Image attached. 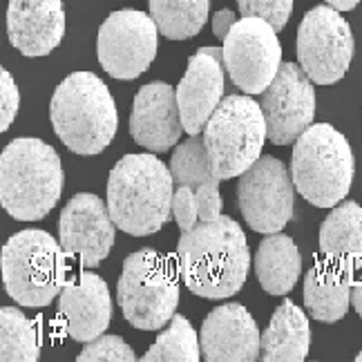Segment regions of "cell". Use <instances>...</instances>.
Here are the masks:
<instances>
[{
  "mask_svg": "<svg viewBox=\"0 0 362 362\" xmlns=\"http://www.w3.org/2000/svg\"><path fill=\"white\" fill-rule=\"evenodd\" d=\"M235 23H238V18H235V13L230 9H219L213 16V34L217 38H226Z\"/></svg>",
  "mask_w": 362,
  "mask_h": 362,
  "instance_id": "obj_33",
  "label": "cell"
},
{
  "mask_svg": "<svg viewBox=\"0 0 362 362\" xmlns=\"http://www.w3.org/2000/svg\"><path fill=\"white\" fill-rule=\"evenodd\" d=\"M253 267L259 286L269 296H286L300 280L302 253L288 235L273 233L259 244Z\"/></svg>",
  "mask_w": 362,
  "mask_h": 362,
  "instance_id": "obj_22",
  "label": "cell"
},
{
  "mask_svg": "<svg viewBox=\"0 0 362 362\" xmlns=\"http://www.w3.org/2000/svg\"><path fill=\"white\" fill-rule=\"evenodd\" d=\"M63 165L49 144L21 136L0 155V202L18 221H38L59 204Z\"/></svg>",
  "mask_w": 362,
  "mask_h": 362,
  "instance_id": "obj_4",
  "label": "cell"
},
{
  "mask_svg": "<svg viewBox=\"0 0 362 362\" xmlns=\"http://www.w3.org/2000/svg\"><path fill=\"white\" fill-rule=\"evenodd\" d=\"M202 356L208 362H255L262 356V333L242 304L213 309L199 331Z\"/></svg>",
  "mask_w": 362,
  "mask_h": 362,
  "instance_id": "obj_16",
  "label": "cell"
},
{
  "mask_svg": "<svg viewBox=\"0 0 362 362\" xmlns=\"http://www.w3.org/2000/svg\"><path fill=\"white\" fill-rule=\"evenodd\" d=\"M59 317L63 331L76 342L103 336L112 317V298L103 277L83 271L69 280L59 296Z\"/></svg>",
  "mask_w": 362,
  "mask_h": 362,
  "instance_id": "obj_17",
  "label": "cell"
},
{
  "mask_svg": "<svg viewBox=\"0 0 362 362\" xmlns=\"http://www.w3.org/2000/svg\"><path fill=\"white\" fill-rule=\"evenodd\" d=\"M159 34L155 18L144 11H112L99 27L96 57L112 78L134 81L155 61Z\"/></svg>",
  "mask_w": 362,
  "mask_h": 362,
  "instance_id": "obj_10",
  "label": "cell"
},
{
  "mask_svg": "<svg viewBox=\"0 0 362 362\" xmlns=\"http://www.w3.org/2000/svg\"><path fill=\"white\" fill-rule=\"evenodd\" d=\"M67 253L49 233L27 228L3 246V282L13 302L30 309L49 306L69 282Z\"/></svg>",
  "mask_w": 362,
  "mask_h": 362,
  "instance_id": "obj_5",
  "label": "cell"
},
{
  "mask_svg": "<svg viewBox=\"0 0 362 362\" xmlns=\"http://www.w3.org/2000/svg\"><path fill=\"white\" fill-rule=\"evenodd\" d=\"M21 92L7 69H0V130H9L11 121L18 115Z\"/></svg>",
  "mask_w": 362,
  "mask_h": 362,
  "instance_id": "obj_31",
  "label": "cell"
},
{
  "mask_svg": "<svg viewBox=\"0 0 362 362\" xmlns=\"http://www.w3.org/2000/svg\"><path fill=\"white\" fill-rule=\"evenodd\" d=\"M354 34L340 11L331 5H317L306 11L300 23L296 52L302 69L315 86L338 83L354 61Z\"/></svg>",
  "mask_w": 362,
  "mask_h": 362,
  "instance_id": "obj_9",
  "label": "cell"
},
{
  "mask_svg": "<svg viewBox=\"0 0 362 362\" xmlns=\"http://www.w3.org/2000/svg\"><path fill=\"white\" fill-rule=\"evenodd\" d=\"M7 34L23 57H47L65 36L63 0H9Z\"/></svg>",
  "mask_w": 362,
  "mask_h": 362,
  "instance_id": "obj_19",
  "label": "cell"
},
{
  "mask_svg": "<svg viewBox=\"0 0 362 362\" xmlns=\"http://www.w3.org/2000/svg\"><path fill=\"white\" fill-rule=\"evenodd\" d=\"M224 67L244 94H262L282 67L277 30L257 16H242L224 38Z\"/></svg>",
  "mask_w": 362,
  "mask_h": 362,
  "instance_id": "obj_11",
  "label": "cell"
},
{
  "mask_svg": "<svg viewBox=\"0 0 362 362\" xmlns=\"http://www.w3.org/2000/svg\"><path fill=\"white\" fill-rule=\"evenodd\" d=\"M250 262L246 235L228 215L199 219L181 233L177 244L181 280L190 293L204 300L233 298L246 282Z\"/></svg>",
  "mask_w": 362,
  "mask_h": 362,
  "instance_id": "obj_1",
  "label": "cell"
},
{
  "mask_svg": "<svg viewBox=\"0 0 362 362\" xmlns=\"http://www.w3.org/2000/svg\"><path fill=\"white\" fill-rule=\"evenodd\" d=\"M194 192H197L199 219L204 221L217 219L221 215V208H224V202H221V194H219V184H204Z\"/></svg>",
  "mask_w": 362,
  "mask_h": 362,
  "instance_id": "obj_32",
  "label": "cell"
},
{
  "mask_svg": "<svg viewBox=\"0 0 362 362\" xmlns=\"http://www.w3.org/2000/svg\"><path fill=\"white\" fill-rule=\"evenodd\" d=\"M351 304H354L356 313L362 317V280H358V282L354 284V291H351Z\"/></svg>",
  "mask_w": 362,
  "mask_h": 362,
  "instance_id": "obj_34",
  "label": "cell"
},
{
  "mask_svg": "<svg viewBox=\"0 0 362 362\" xmlns=\"http://www.w3.org/2000/svg\"><path fill=\"white\" fill-rule=\"evenodd\" d=\"M173 215L177 226L184 230H190L199 221V206H197V192L190 186H179L173 197Z\"/></svg>",
  "mask_w": 362,
  "mask_h": 362,
  "instance_id": "obj_30",
  "label": "cell"
},
{
  "mask_svg": "<svg viewBox=\"0 0 362 362\" xmlns=\"http://www.w3.org/2000/svg\"><path fill=\"white\" fill-rule=\"evenodd\" d=\"M320 253L342 264L362 262V206L340 202L320 226Z\"/></svg>",
  "mask_w": 362,
  "mask_h": 362,
  "instance_id": "obj_23",
  "label": "cell"
},
{
  "mask_svg": "<svg viewBox=\"0 0 362 362\" xmlns=\"http://www.w3.org/2000/svg\"><path fill=\"white\" fill-rule=\"evenodd\" d=\"M224 99V49L206 45L192 54L177 86L181 123L188 134L204 132L208 119Z\"/></svg>",
  "mask_w": 362,
  "mask_h": 362,
  "instance_id": "obj_15",
  "label": "cell"
},
{
  "mask_svg": "<svg viewBox=\"0 0 362 362\" xmlns=\"http://www.w3.org/2000/svg\"><path fill=\"white\" fill-rule=\"evenodd\" d=\"M78 362H134L136 356L132 346L121 336H99L86 344L76 358Z\"/></svg>",
  "mask_w": 362,
  "mask_h": 362,
  "instance_id": "obj_28",
  "label": "cell"
},
{
  "mask_svg": "<svg viewBox=\"0 0 362 362\" xmlns=\"http://www.w3.org/2000/svg\"><path fill=\"white\" fill-rule=\"evenodd\" d=\"M49 119L65 148L81 157L101 155L119 128L112 94L92 72H74L59 83L49 103Z\"/></svg>",
  "mask_w": 362,
  "mask_h": 362,
  "instance_id": "obj_3",
  "label": "cell"
},
{
  "mask_svg": "<svg viewBox=\"0 0 362 362\" xmlns=\"http://www.w3.org/2000/svg\"><path fill=\"white\" fill-rule=\"evenodd\" d=\"M267 139V119L250 94H230L221 99L204 128V144L219 179L244 175L262 157Z\"/></svg>",
  "mask_w": 362,
  "mask_h": 362,
  "instance_id": "obj_8",
  "label": "cell"
},
{
  "mask_svg": "<svg viewBox=\"0 0 362 362\" xmlns=\"http://www.w3.org/2000/svg\"><path fill=\"white\" fill-rule=\"evenodd\" d=\"M356 360H358V362H362V351H360V354L356 356Z\"/></svg>",
  "mask_w": 362,
  "mask_h": 362,
  "instance_id": "obj_36",
  "label": "cell"
},
{
  "mask_svg": "<svg viewBox=\"0 0 362 362\" xmlns=\"http://www.w3.org/2000/svg\"><path fill=\"white\" fill-rule=\"evenodd\" d=\"M293 177L280 159L259 157L244 175H240L238 204L244 221L255 233H282L293 217Z\"/></svg>",
  "mask_w": 362,
  "mask_h": 362,
  "instance_id": "obj_12",
  "label": "cell"
},
{
  "mask_svg": "<svg viewBox=\"0 0 362 362\" xmlns=\"http://www.w3.org/2000/svg\"><path fill=\"white\" fill-rule=\"evenodd\" d=\"M40 329L21 309L3 306L0 311V360L36 362L40 358Z\"/></svg>",
  "mask_w": 362,
  "mask_h": 362,
  "instance_id": "obj_25",
  "label": "cell"
},
{
  "mask_svg": "<svg viewBox=\"0 0 362 362\" xmlns=\"http://www.w3.org/2000/svg\"><path fill=\"white\" fill-rule=\"evenodd\" d=\"M259 105L267 119L269 141L273 146L296 144L315 119L313 81L302 65L282 63L273 83L262 92Z\"/></svg>",
  "mask_w": 362,
  "mask_h": 362,
  "instance_id": "obj_13",
  "label": "cell"
},
{
  "mask_svg": "<svg viewBox=\"0 0 362 362\" xmlns=\"http://www.w3.org/2000/svg\"><path fill=\"white\" fill-rule=\"evenodd\" d=\"M327 5L336 7L338 11H351L360 5V0H325Z\"/></svg>",
  "mask_w": 362,
  "mask_h": 362,
  "instance_id": "obj_35",
  "label": "cell"
},
{
  "mask_svg": "<svg viewBox=\"0 0 362 362\" xmlns=\"http://www.w3.org/2000/svg\"><path fill=\"white\" fill-rule=\"evenodd\" d=\"M242 16H257L271 23L277 32H282L291 11H293V0H238Z\"/></svg>",
  "mask_w": 362,
  "mask_h": 362,
  "instance_id": "obj_29",
  "label": "cell"
},
{
  "mask_svg": "<svg viewBox=\"0 0 362 362\" xmlns=\"http://www.w3.org/2000/svg\"><path fill=\"white\" fill-rule=\"evenodd\" d=\"M179 264L155 248H141L123 262L117 300L123 317L141 331H159L179 304Z\"/></svg>",
  "mask_w": 362,
  "mask_h": 362,
  "instance_id": "obj_7",
  "label": "cell"
},
{
  "mask_svg": "<svg viewBox=\"0 0 362 362\" xmlns=\"http://www.w3.org/2000/svg\"><path fill=\"white\" fill-rule=\"evenodd\" d=\"M311 327L302 309L282 300L273 311V317L262 333V360L264 362H302L309 356Z\"/></svg>",
  "mask_w": 362,
  "mask_h": 362,
  "instance_id": "obj_21",
  "label": "cell"
},
{
  "mask_svg": "<svg viewBox=\"0 0 362 362\" xmlns=\"http://www.w3.org/2000/svg\"><path fill=\"white\" fill-rule=\"evenodd\" d=\"M356 161L349 141L329 123H313L293 146L291 177L296 190L317 208L338 206L351 190Z\"/></svg>",
  "mask_w": 362,
  "mask_h": 362,
  "instance_id": "obj_6",
  "label": "cell"
},
{
  "mask_svg": "<svg viewBox=\"0 0 362 362\" xmlns=\"http://www.w3.org/2000/svg\"><path fill=\"white\" fill-rule=\"evenodd\" d=\"M177 90L152 81L136 92L130 115V136L150 152H168L184 134Z\"/></svg>",
  "mask_w": 362,
  "mask_h": 362,
  "instance_id": "obj_18",
  "label": "cell"
},
{
  "mask_svg": "<svg viewBox=\"0 0 362 362\" xmlns=\"http://www.w3.org/2000/svg\"><path fill=\"white\" fill-rule=\"evenodd\" d=\"M117 224L107 204L96 194L78 192L67 202L59 219V242L81 267L94 269L110 255Z\"/></svg>",
  "mask_w": 362,
  "mask_h": 362,
  "instance_id": "obj_14",
  "label": "cell"
},
{
  "mask_svg": "<svg viewBox=\"0 0 362 362\" xmlns=\"http://www.w3.org/2000/svg\"><path fill=\"white\" fill-rule=\"evenodd\" d=\"M354 267L336 259H317L304 277V306L317 322H338L351 306Z\"/></svg>",
  "mask_w": 362,
  "mask_h": 362,
  "instance_id": "obj_20",
  "label": "cell"
},
{
  "mask_svg": "<svg viewBox=\"0 0 362 362\" xmlns=\"http://www.w3.org/2000/svg\"><path fill=\"white\" fill-rule=\"evenodd\" d=\"M170 173L177 186H190L194 190L204 184H219L221 181L213 170L204 136L199 134H190L188 141L175 148L170 159Z\"/></svg>",
  "mask_w": 362,
  "mask_h": 362,
  "instance_id": "obj_27",
  "label": "cell"
},
{
  "mask_svg": "<svg viewBox=\"0 0 362 362\" xmlns=\"http://www.w3.org/2000/svg\"><path fill=\"white\" fill-rule=\"evenodd\" d=\"M175 177L152 155H125L107 177V208L119 230L144 238L157 233L173 213Z\"/></svg>",
  "mask_w": 362,
  "mask_h": 362,
  "instance_id": "obj_2",
  "label": "cell"
},
{
  "mask_svg": "<svg viewBox=\"0 0 362 362\" xmlns=\"http://www.w3.org/2000/svg\"><path fill=\"white\" fill-rule=\"evenodd\" d=\"M202 342L184 315H173L155 344L144 354V362H197L202 360Z\"/></svg>",
  "mask_w": 362,
  "mask_h": 362,
  "instance_id": "obj_26",
  "label": "cell"
},
{
  "mask_svg": "<svg viewBox=\"0 0 362 362\" xmlns=\"http://www.w3.org/2000/svg\"><path fill=\"white\" fill-rule=\"evenodd\" d=\"M150 16L170 40H186L202 32L211 11V0H148Z\"/></svg>",
  "mask_w": 362,
  "mask_h": 362,
  "instance_id": "obj_24",
  "label": "cell"
}]
</instances>
